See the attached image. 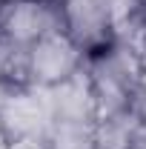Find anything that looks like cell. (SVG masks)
Wrapping results in <instances>:
<instances>
[{"label": "cell", "mask_w": 146, "mask_h": 149, "mask_svg": "<svg viewBox=\"0 0 146 149\" xmlns=\"http://www.w3.org/2000/svg\"><path fill=\"white\" fill-rule=\"evenodd\" d=\"M55 32H69L63 0H0V35L6 40L29 49Z\"/></svg>", "instance_id": "1"}, {"label": "cell", "mask_w": 146, "mask_h": 149, "mask_svg": "<svg viewBox=\"0 0 146 149\" xmlns=\"http://www.w3.org/2000/svg\"><path fill=\"white\" fill-rule=\"evenodd\" d=\"M12 143H15V138H12L9 126H6L3 118H0V149H12Z\"/></svg>", "instance_id": "5"}, {"label": "cell", "mask_w": 146, "mask_h": 149, "mask_svg": "<svg viewBox=\"0 0 146 149\" xmlns=\"http://www.w3.org/2000/svg\"><path fill=\"white\" fill-rule=\"evenodd\" d=\"M0 89H3V86H0Z\"/></svg>", "instance_id": "6"}, {"label": "cell", "mask_w": 146, "mask_h": 149, "mask_svg": "<svg viewBox=\"0 0 146 149\" xmlns=\"http://www.w3.org/2000/svg\"><path fill=\"white\" fill-rule=\"evenodd\" d=\"M129 149H146V115H138L135 129H132V143Z\"/></svg>", "instance_id": "4"}, {"label": "cell", "mask_w": 146, "mask_h": 149, "mask_svg": "<svg viewBox=\"0 0 146 149\" xmlns=\"http://www.w3.org/2000/svg\"><path fill=\"white\" fill-rule=\"evenodd\" d=\"M49 149H97L92 138V123H69L63 120L55 138L49 141Z\"/></svg>", "instance_id": "3"}, {"label": "cell", "mask_w": 146, "mask_h": 149, "mask_svg": "<svg viewBox=\"0 0 146 149\" xmlns=\"http://www.w3.org/2000/svg\"><path fill=\"white\" fill-rule=\"evenodd\" d=\"M89 63V57L83 52V46L74 40L69 32H55V35L40 37L37 43L29 46V74H32V86H46L57 89L66 86L83 72V66Z\"/></svg>", "instance_id": "2"}]
</instances>
